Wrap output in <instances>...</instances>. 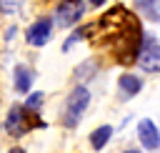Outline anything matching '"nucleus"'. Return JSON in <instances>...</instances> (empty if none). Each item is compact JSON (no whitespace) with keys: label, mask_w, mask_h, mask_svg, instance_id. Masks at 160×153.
I'll return each instance as SVG.
<instances>
[{"label":"nucleus","mask_w":160,"mask_h":153,"mask_svg":"<svg viewBox=\"0 0 160 153\" xmlns=\"http://www.w3.org/2000/svg\"><path fill=\"white\" fill-rule=\"evenodd\" d=\"M120 88L125 90V95H135L142 88V80L135 75H120Z\"/></svg>","instance_id":"nucleus-9"},{"label":"nucleus","mask_w":160,"mask_h":153,"mask_svg":"<svg viewBox=\"0 0 160 153\" xmlns=\"http://www.w3.org/2000/svg\"><path fill=\"white\" fill-rule=\"evenodd\" d=\"M90 3H92V5H102L105 0H90Z\"/></svg>","instance_id":"nucleus-13"},{"label":"nucleus","mask_w":160,"mask_h":153,"mask_svg":"<svg viewBox=\"0 0 160 153\" xmlns=\"http://www.w3.org/2000/svg\"><path fill=\"white\" fill-rule=\"evenodd\" d=\"M88 103H90V93H88L85 88H75V90L70 93V98H68L65 125H75V123H78V118H80V113L88 108Z\"/></svg>","instance_id":"nucleus-3"},{"label":"nucleus","mask_w":160,"mask_h":153,"mask_svg":"<svg viewBox=\"0 0 160 153\" xmlns=\"http://www.w3.org/2000/svg\"><path fill=\"white\" fill-rule=\"evenodd\" d=\"M50 30H52V20L40 18L38 23L30 25V30H28V43H30V45H42V43H48Z\"/></svg>","instance_id":"nucleus-4"},{"label":"nucleus","mask_w":160,"mask_h":153,"mask_svg":"<svg viewBox=\"0 0 160 153\" xmlns=\"http://www.w3.org/2000/svg\"><path fill=\"white\" fill-rule=\"evenodd\" d=\"M38 123L40 120H38L35 110H28L25 105H12L10 113H8V120H5V130L10 135H22L30 128H35Z\"/></svg>","instance_id":"nucleus-1"},{"label":"nucleus","mask_w":160,"mask_h":153,"mask_svg":"<svg viewBox=\"0 0 160 153\" xmlns=\"http://www.w3.org/2000/svg\"><path fill=\"white\" fill-rule=\"evenodd\" d=\"M82 10H85L82 0H60L58 8H55V23L60 28H68V25L78 23V18L82 15Z\"/></svg>","instance_id":"nucleus-2"},{"label":"nucleus","mask_w":160,"mask_h":153,"mask_svg":"<svg viewBox=\"0 0 160 153\" xmlns=\"http://www.w3.org/2000/svg\"><path fill=\"white\" fill-rule=\"evenodd\" d=\"M40 103H42V93H32V95L28 98L25 108H28V110H35V108H40Z\"/></svg>","instance_id":"nucleus-10"},{"label":"nucleus","mask_w":160,"mask_h":153,"mask_svg":"<svg viewBox=\"0 0 160 153\" xmlns=\"http://www.w3.org/2000/svg\"><path fill=\"white\" fill-rule=\"evenodd\" d=\"M138 135H140V143H142L145 148H150V150H155V148L160 145V133H158L155 123L148 120V118L138 123Z\"/></svg>","instance_id":"nucleus-5"},{"label":"nucleus","mask_w":160,"mask_h":153,"mask_svg":"<svg viewBox=\"0 0 160 153\" xmlns=\"http://www.w3.org/2000/svg\"><path fill=\"white\" fill-rule=\"evenodd\" d=\"M10 153H25L22 148H10Z\"/></svg>","instance_id":"nucleus-12"},{"label":"nucleus","mask_w":160,"mask_h":153,"mask_svg":"<svg viewBox=\"0 0 160 153\" xmlns=\"http://www.w3.org/2000/svg\"><path fill=\"white\" fill-rule=\"evenodd\" d=\"M30 83H32L30 68L18 65V68H15V88H18V93H28V90H30Z\"/></svg>","instance_id":"nucleus-7"},{"label":"nucleus","mask_w":160,"mask_h":153,"mask_svg":"<svg viewBox=\"0 0 160 153\" xmlns=\"http://www.w3.org/2000/svg\"><path fill=\"white\" fill-rule=\"evenodd\" d=\"M20 3H22V0H0V10H2V13H12V10L20 8Z\"/></svg>","instance_id":"nucleus-11"},{"label":"nucleus","mask_w":160,"mask_h":153,"mask_svg":"<svg viewBox=\"0 0 160 153\" xmlns=\"http://www.w3.org/2000/svg\"><path fill=\"white\" fill-rule=\"evenodd\" d=\"M112 135V128L110 125H100L98 130H92V135H90V143H92V148H102L105 143H108V138Z\"/></svg>","instance_id":"nucleus-8"},{"label":"nucleus","mask_w":160,"mask_h":153,"mask_svg":"<svg viewBox=\"0 0 160 153\" xmlns=\"http://www.w3.org/2000/svg\"><path fill=\"white\" fill-rule=\"evenodd\" d=\"M138 63H140V68L148 70V73H160V45L150 43V45L138 55Z\"/></svg>","instance_id":"nucleus-6"},{"label":"nucleus","mask_w":160,"mask_h":153,"mask_svg":"<svg viewBox=\"0 0 160 153\" xmlns=\"http://www.w3.org/2000/svg\"><path fill=\"white\" fill-rule=\"evenodd\" d=\"M125 153H138V150H125Z\"/></svg>","instance_id":"nucleus-14"}]
</instances>
